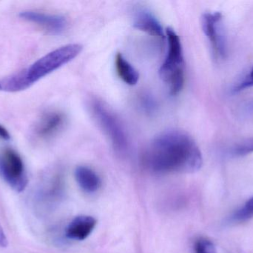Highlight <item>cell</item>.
Segmentation results:
<instances>
[{"label": "cell", "mask_w": 253, "mask_h": 253, "mask_svg": "<svg viewBox=\"0 0 253 253\" xmlns=\"http://www.w3.org/2000/svg\"><path fill=\"white\" fill-rule=\"evenodd\" d=\"M253 68L250 71L249 74L242 80L239 82L236 86L233 89V92L234 93L242 92L246 89L253 87Z\"/></svg>", "instance_id": "ac0fdd59"}, {"label": "cell", "mask_w": 253, "mask_h": 253, "mask_svg": "<svg viewBox=\"0 0 253 253\" xmlns=\"http://www.w3.org/2000/svg\"><path fill=\"white\" fill-rule=\"evenodd\" d=\"M196 253H216L215 245L211 241L207 239H198L195 244Z\"/></svg>", "instance_id": "e0dca14e"}, {"label": "cell", "mask_w": 253, "mask_h": 253, "mask_svg": "<svg viewBox=\"0 0 253 253\" xmlns=\"http://www.w3.org/2000/svg\"><path fill=\"white\" fill-rule=\"evenodd\" d=\"M23 70L0 80V91L4 92H22L31 87Z\"/></svg>", "instance_id": "4fadbf2b"}, {"label": "cell", "mask_w": 253, "mask_h": 253, "mask_svg": "<svg viewBox=\"0 0 253 253\" xmlns=\"http://www.w3.org/2000/svg\"><path fill=\"white\" fill-rule=\"evenodd\" d=\"M222 19L220 12L205 13L202 16V25L214 54L217 58L224 59L227 54V46Z\"/></svg>", "instance_id": "8992f818"}, {"label": "cell", "mask_w": 253, "mask_h": 253, "mask_svg": "<svg viewBox=\"0 0 253 253\" xmlns=\"http://www.w3.org/2000/svg\"><path fill=\"white\" fill-rule=\"evenodd\" d=\"M0 139L8 141L10 139V135L5 128L0 125Z\"/></svg>", "instance_id": "44dd1931"}, {"label": "cell", "mask_w": 253, "mask_h": 253, "mask_svg": "<svg viewBox=\"0 0 253 253\" xmlns=\"http://www.w3.org/2000/svg\"><path fill=\"white\" fill-rule=\"evenodd\" d=\"M142 160L149 170L159 174L193 173L203 163L196 142L179 130L166 131L153 138L146 147Z\"/></svg>", "instance_id": "6da1fadb"}, {"label": "cell", "mask_w": 253, "mask_h": 253, "mask_svg": "<svg viewBox=\"0 0 253 253\" xmlns=\"http://www.w3.org/2000/svg\"><path fill=\"white\" fill-rule=\"evenodd\" d=\"M82 50L83 46L81 45L73 43L65 45L49 52L42 57L37 59L31 66L23 69L28 83L32 86L43 77L66 65L78 56Z\"/></svg>", "instance_id": "277c9868"}, {"label": "cell", "mask_w": 253, "mask_h": 253, "mask_svg": "<svg viewBox=\"0 0 253 253\" xmlns=\"http://www.w3.org/2000/svg\"><path fill=\"white\" fill-rule=\"evenodd\" d=\"M140 107L147 114H154L157 108V104L153 97L149 94H142L139 98Z\"/></svg>", "instance_id": "2e32d148"}, {"label": "cell", "mask_w": 253, "mask_h": 253, "mask_svg": "<svg viewBox=\"0 0 253 253\" xmlns=\"http://www.w3.org/2000/svg\"><path fill=\"white\" fill-rule=\"evenodd\" d=\"M75 178L80 188L86 193H96L102 187L100 177L87 166H78L75 170Z\"/></svg>", "instance_id": "8fae6325"}, {"label": "cell", "mask_w": 253, "mask_h": 253, "mask_svg": "<svg viewBox=\"0 0 253 253\" xmlns=\"http://www.w3.org/2000/svg\"><path fill=\"white\" fill-rule=\"evenodd\" d=\"M115 68L119 77L126 84L134 86L138 83L139 74L122 53L116 55Z\"/></svg>", "instance_id": "7c38bea8"}, {"label": "cell", "mask_w": 253, "mask_h": 253, "mask_svg": "<svg viewBox=\"0 0 253 253\" xmlns=\"http://www.w3.org/2000/svg\"><path fill=\"white\" fill-rule=\"evenodd\" d=\"M22 19L32 22L51 33H60L66 28L67 20L63 16L42 13L36 10H25L19 13Z\"/></svg>", "instance_id": "52a82bcc"}, {"label": "cell", "mask_w": 253, "mask_h": 253, "mask_svg": "<svg viewBox=\"0 0 253 253\" xmlns=\"http://www.w3.org/2000/svg\"><path fill=\"white\" fill-rule=\"evenodd\" d=\"M253 218V196L249 199L242 207L236 210L230 218L233 223H242L249 221Z\"/></svg>", "instance_id": "9a60e30c"}, {"label": "cell", "mask_w": 253, "mask_h": 253, "mask_svg": "<svg viewBox=\"0 0 253 253\" xmlns=\"http://www.w3.org/2000/svg\"><path fill=\"white\" fill-rule=\"evenodd\" d=\"M7 245H8V241H7L2 227L0 225V248H6Z\"/></svg>", "instance_id": "ffe728a7"}, {"label": "cell", "mask_w": 253, "mask_h": 253, "mask_svg": "<svg viewBox=\"0 0 253 253\" xmlns=\"http://www.w3.org/2000/svg\"><path fill=\"white\" fill-rule=\"evenodd\" d=\"M165 33L168 39V53L161 65L159 75L169 93L175 95L181 92L184 83L182 46L179 37L173 29L168 28Z\"/></svg>", "instance_id": "3957f363"}, {"label": "cell", "mask_w": 253, "mask_h": 253, "mask_svg": "<svg viewBox=\"0 0 253 253\" xmlns=\"http://www.w3.org/2000/svg\"><path fill=\"white\" fill-rule=\"evenodd\" d=\"M88 108L93 120L116 152L126 154L129 150V138L124 125L117 114L105 102L96 98L90 100Z\"/></svg>", "instance_id": "7a4b0ae2"}, {"label": "cell", "mask_w": 253, "mask_h": 253, "mask_svg": "<svg viewBox=\"0 0 253 253\" xmlns=\"http://www.w3.org/2000/svg\"><path fill=\"white\" fill-rule=\"evenodd\" d=\"M240 114L245 118H253V99L248 101L242 105Z\"/></svg>", "instance_id": "d6986e66"}, {"label": "cell", "mask_w": 253, "mask_h": 253, "mask_svg": "<svg viewBox=\"0 0 253 253\" xmlns=\"http://www.w3.org/2000/svg\"><path fill=\"white\" fill-rule=\"evenodd\" d=\"M253 153V138L242 140L227 150V155L230 157H241Z\"/></svg>", "instance_id": "5bb4252c"}, {"label": "cell", "mask_w": 253, "mask_h": 253, "mask_svg": "<svg viewBox=\"0 0 253 253\" xmlns=\"http://www.w3.org/2000/svg\"><path fill=\"white\" fill-rule=\"evenodd\" d=\"M97 224L96 218L90 215H79L70 223L66 229L68 239L84 241L93 233Z\"/></svg>", "instance_id": "30bf717a"}, {"label": "cell", "mask_w": 253, "mask_h": 253, "mask_svg": "<svg viewBox=\"0 0 253 253\" xmlns=\"http://www.w3.org/2000/svg\"><path fill=\"white\" fill-rule=\"evenodd\" d=\"M0 175L15 191L21 193L28 184L23 160L12 149L0 151Z\"/></svg>", "instance_id": "5b68a950"}, {"label": "cell", "mask_w": 253, "mask_h": 253, "mask_svg": "<svg viewBox=\"0 0 253 253\" xmlns=\"http://www.w3.org/2000/svg\"><path fill=\"white\" fill-rule=\"evenodd\" d=\"M134 28L158 40H164L166 33L157 18L146 9H139L135 12L132 19Z\"/></svg>", "instance_id": "9c48e42d"}, {"label": "cell", "mask_w": 253, "mask_h": 253, "mask_svg": "<svg viewBox=\"0 0 253 253\" xmlns=\"http://www.w3.org/2000/svg\"><path fill=\"white\" fill-rule=\"evenodd\" d=\"M66 116L58 111H49L41 117L35 127V135L41 140H47L57 135L65 126Z\"/></svg>", "instance_id": "ba28073f"}]
</instances>
